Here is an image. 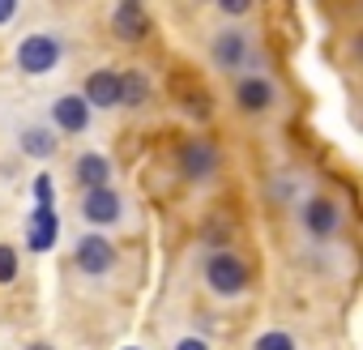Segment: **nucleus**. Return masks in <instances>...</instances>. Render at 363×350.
Returning a JSON list of instances; mask_svg holds the SVG:
<instances>
[{
  "label": "nucleus",
  "instance_id": "obj_22",
  "mask_svg": "<svg viewBox=\"0 0 363 350\" xmlns=\"http://www.w3.org/2000/svg\"><path fill=\"white\" fill-rule=\"evenodd\" d=\"M18 13V5H13V0H0V22H9Z\"/></svg>",
  "mask_w": 363,
  "mask_h": 350
},
{
  "label": "nucleus",
  "instance_id": "obj_24",
  "mask_svg": "<svg viewBox=\"0 0 363 350\" xmlns=\"http://www.w3.org/2000/svg\"><path fill=\"white\" fill-rule=\"evenodd\" d=\"M124 350H141V346H124Z\"/></svg>",
  "mask_w": 363,
  "mask_h": 350
},
{
  "label": "nucleus",
  "instance_id": "obj_10",
  "mask_svg": "<svg viewBox=\"0 0 363 350\" xmlns=\"http://www.w3.org/2000/svg\"><path fill=\"white\" fill-rule=\"evenodd\" d=\"M244 52H248L244 30H223V35L214 39V47H210V56H214L218 69H240V64H244Z\"/></svg>",
  "mask_w": 363,
  "mask_h": 350
},
{
  "label": "nucleus",
  "instance_id": "obj_16",
  "mask_svg": "<svg viewBox=\"0 0 363 350\" xmlns=\"http://www.w3.org/2000/svg\"><path fill=\"white\" fill-rule=\"evenodd\" d=\"M56 145H60V137H56L52 128H26V132H22V149H26L30 158H52Z\"/></svg>",
  "mask_w": 363,
  "mask_h": 350
},
{
  "label": "nucleus",
  "instance_id": "obj_5",
  "mask_svg": "<svg viewBox=\"0 0 363 350\" xmlns=\"http://www.w3.org/2000/svg\"><path fill=\"white\" fill-rule=\"evenodd\" d=\"M111 30L124 43H141L150 35V18H145V9L137 0H124V5H116V13H111Z\"/></svg>",
  "mask_w": 363,
  "mask_h": 350
},
{
  "label": "nucleus",
  "instance_id": "obj_9",
  "mask_svg": "<svg viewBox=\"0 0 363 350\" xmlns=\"http://www.w3.org/2000/svg\"><path fill=\"white\" fill-rule=\"evenodd\" d=\"M303 227H308L316 239H329V235L337 231V205L325 201V197H312V201L303 205Z\"/></svg>",
  "mask_w": 363,
  "mask_h": 350
},
{
  "label": "nucleus",
  "instance_id": "obj_1",
  "mask_svg": "<svg viewBox=\"0 0 363 350\" xmlns=\"http://www.w3.org/2000/svg\"><path fill=\"white\" fill-rule=\"evenodd\" d=\"M60 39L56 35H30V39H22V47H18V69L22 73H30V77H39V73H52L56 64H60Z\"/></svg>",
  "mask_w": 363,
  "mask_h": 350
},
{
  "label": "nucleus",
  "instance_id": "obj_23",
  "mask_svg": "<svg viewBox=\"0 0 363 350\" xmlns=\"http://www.w3.org/2000/svg\"><path fill=\"white\" fill-rule=\"evenodd\" d=\"M26 350H52V346H48V341H30Z\"/></svg>",
  "mask_w": 363,
  "mask_h": 350
},
{
  "label": "nucleus",
  "instance_id": "obj_4",
  "mask_svg": "<svg viewBox=\"0 0 363 350\" xmlns=\"http://www.w3.org/2000/svg\"><path fill=\"white\" fill-rule=\"evenodd\" d=\"M82 103L86 107H120V73H111V69H99V73H90L86 77V86H82Z\"/></svg>",
  "mask_w": 363,
  "mask_h": 350
},
{
  "label": "nucleus",
  "instance_id": "obj_13",
  "mask_svg": "<svg viewBox=\"0 0 363 350\" xmlns=\"http://www.w3.org/2000/svg\"><path fill=\"white\" fill-rule=\"evenodd\" d=\"M107 175H111V162L103 154H82L77 158V180L86 184V193L90 188H107Z\"/></svg>",
  "mask_w": 363,
  "mask_h": 350
},
{
  "label": "nucleus",
  "instance_id": "obj_21",
  "mask_svg": "<svg viewBox=\"0 0 363 350\" xmlns=\"http://www.w3.org/2000/svg\"><path fill=\"white\" fill-rule=\"evenodd\" d=\"M223 13H248V0H223Z\"/></svg>",
  "mask_w": 363,
  "mask_h": 350
},
{
  "label": "nucleus",
  "instance_id": "obj_19",
  "mask_svg": "<svg viewBox=\"0 0 363 350\" xmlns=\"http://www.w3.org/2000/svg\"><path fill=\"white\" fill-rule=\"evenodd\" d=\"M35 197H39L35 210H56L52 205V180H48V175H39V180H35Z\"/></svg>",
  "mask_w": 363,
  "mask_h": 350
},
{
  "label": "nucleus",
  "instance_id": "obj_7",
  "mask_svg": "<svg viewBox=\"0 0 363 350\" xmlns=\"http://www.w3.org/2000/svg\"><path fill=\"white\" fill-rule=\"evenodd\" d=\"M56 235H60L56 210H35L30 222H26V244H30V252H52V248H56Z\"/></svg>",
  "mask_w": 363,
  "mask_h": 350
},
{
  "label": "nucleus",
  "instance_id": "obj_8",
  "mask_svg": "<svg viewBox=\"0 0 363 350\" xmlns=\"http://www.w3.org/2000/svg\"><path fill=\"white\" fill-rule=\"evenodd\" d=\"M52 120H56V128H65V132H86L90 107L82 103V94H65V98L52 103Z\"/></svg>",
  "mask_w": 363,
  "mask_h": 350
},
{
  "label": "nucleus",
  "instance_id": "obj_6",
  "mask_svg": "<svg viewBox=\"0 0 363 350\" xmlns=\"http://www.w3.org/2000/svg\"><path fill=\"white\" fill-rule=\"evenodd\" d=\"M77 265H82V273H90V278L107 273V269L116 265V248H111V239H103V235H86V239L77 244Z\"/></svg>",
  "mask_w": 363,
  "mask_h": 350
},
{
  "label": "nucleus",
  "instance_id": "obj_12",
  "mask_svg": "<svg viewBox=\"0 0 363 350\" xmlns=\"http://www.w3.org/2000/svg\"><path fill=\"white\" fill-rule=\"evenodd\" d=\"M235 103H240L244 111H265V107L274 103V86H269L265 77H244L240 90H235Z\"/></svg>",
  "mask_w": 363,
  "mask_h": 350
},
{
  "label": "nucleus",
  "instance_id": "obj_20",
  "mask_svg": "<svg viewBox=\"0 0 363 350\" xmlns=\"http://www.w3.org/2000/svg\"><path fill=\"white\" fill-rule=\"evenodd\" d=\"M175 350H210V346H206L201 337H179V341H175Z\"/></svg>",
  "mask_w": 363,
  "mask_h": 350
},
{
  "label": "nucleus",
  "instance_id": "obj_17",
  "mask_svg": "<svg viewBox=\"0 0 363 350\" xmlns=\"http://www.w3.org/2000/svg\"><path fill=\"white\" fill-rule=\"evenodd\" d=\"M252 350H295V337L274 329V333H261V337L252 341Z\"/></svg>",
  "mask_w": 363,
  "mask_h": 350
},
{
  "label": "nucleus",
  "instance_id": "obj_14",
  "mask_svg": "<svg viewBox=\"0 0 363 350\" xmlns=\"http://www.w3.org/2000/svg\"><path fill=\"white\" fill-rule=\"evenodd\" d=\"M120 103H124V107H145V103H150V81H145V73H137V69L120 73Z\"/></svg>",
  "mask_w": 363,
  "mask_h": 350
},
{
  "label": "nucleus",
  "instance_id": "obj_11",
  "mask_svg": "<svg viewBox=\"0 0 363 350\" xmlns=\"http://www.w3.org/2000/svg\"><path fill=\"white\" fill-rule=\"evenodd\" d=\"M120 205L124 201L111 188H90L86 201H82V214H86V222H116L120 218Z\"/></svg>",
  "mask_w": 363,
  "mask_h": 350
},
{
  "label": "nucleus",
  "instance_id": "obj_3",
  "mask_svg": "<svg viewBox=\"0 0 363 350\" xmlns=\"http://www.w3.org/2000/svg\"><path fill=\"white\" fill-rule=\"evenodd\" d=\"M179 171L189 175V180H210V175L218 171V149L201 137H193L184 149H179Z\"/></svg>",
  "mask_w": 363,
  "mask_h": 350
},
{
  "label": "nucleus",
  "instance_id": "obj_15",
  "mask_svg": "<svg viewBox=\"0 0 363 350\" xmlns=\"http://www.w3.org/2000/svg\"><path fill=\"white\" fill-rule=\"evenodd\" d=\"M171 86H175V94H179V98H184V111H193L197 120H206V115H210V94H206L197 81L189 86V77H171Z\"/></svg>",
  "mask_w": 363,
  "mask_h": 350
},
{
  "label": "nucleus",
  "instance_id": "obj_18",
  "mask_svg": "<svg viewBox=\"0 0 363 350\" xmlns=\"http://www.w3.org/2000/svg\"><path fill=\"white\" fill-rule=\"evenodd\" d=\"M18 278V252L9 244H0V282H13Z\"/></svg>",
  "mask_w": 363,
  "mask_h": 350
},
{
  "label": "nucleus",
  "instance_id": "obj_2",
  "mask_svg": "<svg viewBox=\"0 0 363 350\" xmlns=\"http://www.w3.org/2000/svg\"><path fill=\"white\" fill-rule=\"evenodd\" d=\"M206 282H210V290H218V295H240V290L248 286V265H244L240 256H231V252H218V256H210V265H206Z\"/></svg>",
  "mask_w": 363,
  "mask_h": 350
}]
</instances>
